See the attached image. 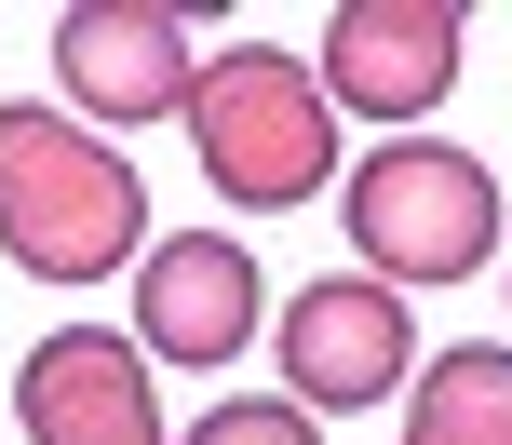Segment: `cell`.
Returning a JSON list of instances; mask_svg holds the SVG:
<instances>
[{
  "mask_svg": "<svg viewBox=\"0 0 512 445\" xmlns=\"http://www.w3.org/2000/svg\"><path fill=\"white\" fill-rule=\"evenodd\" d=\"M351 257L378 284H459L499 257V176L445 135H391L351 162Z\"/></svg>",
  "mask_w": 512,
  "mask_h": 445,
  "instance_id": "cell-3",
  "label": "cell"
},
{
  "mask_svg": "<svg viewBox=\"0 0 512 445\" xmlns=\"http://www.w3.org/2000/svg\"><path fill=\"white\" fill-rule=\"evenodd\" d=\"M459 54H472L459 0H337L310 81H324L337 108H364V122H418V108L459 81Z\"/></svg>",
  "mask_w": 512,
  "mask_h": 445,
  "instance_id": "cell-6",
  "label": "cell"
},
{
  "mask_svg": "<svg viewBox=\"0 0 512 445\" xmlns=\"http://www.w3.org/2000/svg\"><path fill=\"white\" fill-rule=\"evenodd\" d=\"M176 445H324V419H310V405H283V392H256V405H216V419H189Z\"/></svg>",
  "mask_w": 512,
  "mask_h": 445,
  "instance_id": "cell-10",
  "label": "cell"
},
{
  "mask_svg": "<svg viewBox=\"0 0 512 445\" xmlns=\"http://www.w3.org/2000/svg\"><path fill=\"white\" fill-rule=\"evenodd\" d=\"M256 257L230 230H176L149 243V270H135V351L149 365H230V351L256 338Z\"/></svg>",
  "mask_w": 512,
  "mask_h": 445,
  "instance_id": "cell-8",
  "label": "cell"
},
{
  "mask_svg": "<svg viewBox=\"0 0 512 445\" xmlns=\"http://www.w3.org/2000/svg\"><path fill=\"white\" fill-rule=\"evenodd\" d=\"M189 149H203V176L230 189L243 216L324 203V176H337V95L297 68V54H270V41L203 54V81H189Z\"/></svg>",
  "mask_w": 512,
  "mask_h": 445,
  "instance_id": "cell-2",
  "label": "cell"
},
{
  "mask_svg": "<svg viewBox=\"0 0 512 445\" xmlns=\"http://www.w3.org/2000/svg\"><path fill=\"white\" fill-rule=\"evenodd\" d=\"M405 445H512V351L499 338H459L418 365V405H405Z\"/></svg>",
  "mask_w": 512,
  "mask_h": 445,
  "instance_id": "cell-9",
  "label": "cell"
},
{
  "mask_svg": "<svg viewBox=\"0 0 512 445\" xmlns=\"http://www.w3.org/2000/svg\"><path fill=\"white\" fill-rule=\"evenodd\" d=\"M149 243V189L68 108H0V257L41 284H108Z\"/></svg>",
  "mask_w": 512,
  "mask_h": 445,
  "instance_id": "cell-1",
  "label": "cell"
},
{
  "mask_svg": "<svg viewBox=\"0 0 512 445\" xmlns=\"http://www.w3.org/2000/svg\"><path fill=\"white\" fill-rule=\"evenodd\" d=\"M418 392V324H405V284L378 270H324L310 297H283V405L310 419H364V405Z\"/></svg>",
  "mask_w": 512,
  "mask_h": 445,
  "instance_id": "cell-4",
  "label": "cell"
},
{
  "mask_svg": "<svg viewBox=\"0 0 512 445\" xmlns=\"http://www.w3.org/2000/svg\"><path fill=\"white\" fill-rule=\"evenodd\" d=\"M54 81L81 122H189L203 54H189V14H162V0H81V14H54Z\"/></svg>",
  "mask_w": 512,
  "mask_h": 445,
  "instance_id": "cell-5",
  "label": "cell"
},
{
  "mask_svg": "<svg viewBox=\"0 0 512 445\" xmlns=\"http://www.w3.org/2000/svg\"><path fill=\"white\" fill-rule=\"evenodd\" d=\"M14 419H27V445H162L149 351L108 338V324H54L14 365Z\"/></svg>",
  "mask_w": 512,
  "mask_h": 445,
  "instance_id": "cell-7",
  "label": "cell"
}]
</instances>
